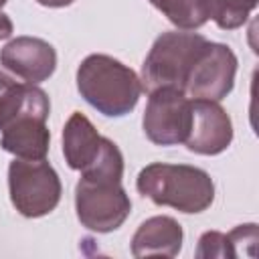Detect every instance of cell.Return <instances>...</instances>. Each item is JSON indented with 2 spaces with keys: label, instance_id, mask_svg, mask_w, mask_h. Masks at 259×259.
<instances>
[{
  "label": "cell",
  "instance_id": "cell-10",
  "mask_svg": "<svg viewBox=\"0 0 259 259\" xmlns=\"http://www.w3.org/2000/svg\"><path fill=\"white\" fill-rule=\"evenodd\" d=\"M0 65L26 83L47 81L57 67L53 45L36 36H16L0 51Z\"/></svg>",
  "mask_w": 259,
  "mask_h": 259
},
{
  "label": "cell",
  "instance_id": "cell-17",
  "mask_svg": "<svg viewBox=\"0 0 259 259\" xmlns=\"http://www.w3.org/2000/svg\"><path fill=\"white\" fill-rule=\"evenodd\" d=\"M12 30H14L12 20L8 18V14L0 12V40H2V38H8V36L12 34Z\"/></svg>",
  "mask_w": 259,
  "mask_h": 259
},
{
  "label": "cell",
  "instance_id": "cell-13",
  "mask_svg": "<svg viewBox=\"0 0 259 259\" xmlns=\"http://www.w3.org/2000/svg\"><path fill=\"white\" fill-rule=\"evenodd\" d=\"M174 26L190 30L208 20L206 0H150Z\"/></svg>",
  "mask_w": 259,
  "mask_h": 259
},
{
  "label": "cell",
  "instance_id": "cell-11",
  "mask_svg": "<svg viewBox=\"0 0 259 259\" xmlns=\"http://www.w3.org/2000/svg\"><path fill=\"white\" fill-rule=\"evenodd\" d=\"M103 142L105 138L97 134L93 123L81 111H75L63 127L65 162L69 164V168L83 172L97 160V156L101 154Z\"/></svg>",
  "mask_w": 259,
  "mask_h": 259
},
{
  "label": "cell",
  "instance_id": "cell-4",
  "mask_svg": "<svg viewBox=\"0 0 259 259\" xmlns=\"http://www.w3.org/2000/svg\"><path fill=\"white\" fill-rule=\"evenodd\" d=\"M49 111L51 103L47 93L32 83H24L20 107L0 127V146L22 160H45L51 142V134L47 127Z\"/></svg>",
  "mask_w": 259,
  "mask_h": 259
},
{
  "label": "cell",
  "instance_id": "cell-1",
  "mask_svg": "<svg viewBox=\"0 0 259 259\" xmlns=\"http://www.w3.org/2000/svg\"><path fill=\"white\" fill-rule=\"evenodd\" d=\"M136 186L152 202L172 206L186 214L202 212L214 200L212 178L204 170L188 164H148L140 170Z\"/></svg>",
  "mask_w": 259,
  "mask_h": 259
},
{
  "label": "cell",
  "instance_id": "cell-18",
  "mask_svg": "<svg viewBox=\"0 0 259 259\" xmlns=\"http://www.w3.org/2000/svg\"><path fill=\"white\" fill-rule=\"evenodd\" d=\"M38 4H42V6H49V8H61V6H69V4H73L75 0H36Z\"/></svg>",
  "mask_w": 259,
  "mask_h": 259
},
{
  "label": "cell",
  "instance_id": "cell-16",
  "mask_svg": "<svg viewBox=\"0 0 259 259\" xmlns=\"http://www.w3.org/2000/svg\"><path fill=\"white\" fill-rule=\"evenodd\" d=\"M196 257H237L229 235L219 231H206L198 239Z\"/></svg>",
  "mask_w": 259,
  "mask_h": 259
},
{
  "label": "cell",
  "instance_id": "cell-12",
  "mask_svg": "<svg viewBox=\"0 0 259 259\" xmlns=\"http://www.w3.org/2000/svg\"><path fill=\"white\" fill-rule=\"evenodd\" d=\"M182 227L172 217H152L144 221L134 239H132V255L134 257H176L182 247Z\"/></svg>",
  "mask_w": 259,
  "mask_h": 259
},
{
  "label": "cell",
  "instance_id": "cell-3",
  "mask_svg": "<svg viewBox=\"0 0 259 259\" xmlns=\"http://www.w3.org/2000/svg\"><path fill=\"white\" fill-rule=\"evenodd\" d=\"M204 45L206 38L198 32H162L142 65V89L148 93L162 87L182 91L186 75Z\"/></svg>",
  "mask_w": 259,
  "mask_h": 259
},
{
  "label": "cell",
  "instance_id": "cell-2",
  "mask_svg": "<svg viewBox=\"0 0 259 259\" xmlns=\"http://www.w3.org/2000/svg\"><path fill=\"white\" fill-rule=\"evenodd\" d=\"M77 89L81 97L107 117L130 113L140 95V77L109 55H89L77 69Z\"/></svg>",
  "mask_w": 259,
  "mask_h": 259
},
{
  "label": "cell",
  "instance_id": "cell-6",
  "mask_svg": "<svg viewBox=\"0 0 259 259\" xmlns=\"http://www.w3.org/2000/svg\"><path fill=\"white\" fill-rule=\"evenodd\" d=\"M75 208L79 223L93 233H111L123 225L132 210L121 180L81 176L75 186Z\"/></svg>",
  "mask_w": 259,
  "mask_h": 259
},
{
  "label": "cell",
  "instance_id": "cell-9",
  "mask_svg": "<svg viewBox=\"0 0 259 259\" xmlns=\"http://www.w3.org/2000/svg\"><path fill=\"white\" fill-rule=\"evenodd\" d=\"M192 121L184 140L186 148L194 154L217 156L225 152L233 142V123L219 101L190 99Z\"/></svg>",
  "mask_w": 259,
  "mask_h": 259
},
{
  "label": "cell",
  "instance_id": "cell-7",
  "mask_svg": "<svg viewBox=\"0 0 259 259\" xmlns=\"http://www.w3.org/2000/svg\"><path fill=\"white\" fill-rule=\"evenodd\" d=\"M192 121L190 97L172 87L150 91V99L144 109V132L156 146L184 144Z\"/></svg>",
  "mask_w": 259,
  "mask_h": 259
},
{
  "label": "cell",
  "instance_id": "cell-15",
  "mask_svg": "<svg viewBox=\"0 0 259 259\" xmlns=\"http://www.w3.org/2000/svg\"><path fill=\"white\" fill-rule=\"evenodd\" d=\"M24 83L12 81L8 75L0 73V127L16 113L22 103Z\"/></svg>",
  "mask_w": 259,
  "mask_h": 259
},
{
  "label": "cell",
  "instance_id": "cell-14",
  "mask_svg": "<svg viewBox=\"0 0 259 259\" xmlns=\"http://www.w3.org/2000/svg\"><path fill=\"white\" fill-rule=\"evenodd\" d=\"M255 6L257 0H206L208 18H212L223 30L243 26Z\"/></svg>",
  "mask_w": 259,
  "mask_h": 259
},
{
  "label": "cell",
  "instance_id": "cell-5",
  "mask_svg": "<svg viewBox=\"0 0 259 259\" xmlns=\"http://www.w3.org/2000/svg\"><path fill=\"white\" fill-rule=\"evenodd\" d=\"M8 188L14 208L28 219H38L57 208L61 180L47 160H14L8 166Z\"/></svg>",
  "mask_w": 259,
  "mask_h": 259
},
{
  "label": "cell",
  "instance_id": "cell-8",
  "mask_svg": "<svg viewBox=\"0 0 259 259\" xmlns=\"http://www.w3.org/2000/svg\"><path fill=\"white\" fill-rule=\"evenodd\" d=\"M235 73H237L235 53L227 45L206 40V45L202 47V51L198 53L186 75L182 91L190 99L221 101L231 93L235 85Z\"/></svg>",
  "mask_w": 259,
  "mask_h": 259
},
{
  "label": "cell",
  "instance_id": "cell-19",
  "mask_svg": "<svg viewBox=\"0 0 259 259\" xmlns=\"http://www.w3.org/2000/svg\"><path fill=\"white\" fill-rule=\"evenodd\" d=\"M4 4H6V0H0V8H2V6H4Z\"/></svg>",
  "mask_w": 259,
  "mask_h": 259
}]
</instances>
